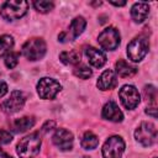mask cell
Returning <instances> with one entry per match:
<instances>
[{"label":"cell","mask_w":158,"mask_h":158,"mask_svg":"<svg viewBox=\"0 0 158 158\" xmlns=\"http://www.w3.org/2000/svg\"><path fill=\"white\" fill-rule=\"evenodd\" d=\"M41 142V135L38 132H33L23 137L17 143L16 152L21 158H33L40 153Z\"/></svg>","instance_id":"6da1fadb"},{"label":"cell","mask_w":158,"mask_h":158,"mask_svg":"<svg viewBox=\"0 0 158 158\" xmlns=\"http://www.w3.org/2000/svg\"><path fill=\"white\" fill-rule=\"evenodd\" d=\"M28 2L23 0H10L2 4L0 15L6 21H15L23 17L27 12Z\"/></svg>","instance_id":"7a4b0ae2"},{"label":"cell","mask_w":158,"mask_h":158,"mask_svg":"<svg viewBox=\"0 0 158 158\" xmlns=\"http://www.w3.org/2000/svg\"><path fill=\"white\" fill-rule=\"evenodd\" d=\"M148 38L144 36H138L127 44V56L132 62H141L148 53Z\"/></svg>","instance_id":"3957f363"},{"label":"cell","mask_w":158,"mask_h":158,"mask_svg":"<svg viewBox=\"0 0 158 158\" xmlns=\"http://www.w3.org/2000/svg\"><path fill=\"white\" fill-rule=\"evenodd\" d=\"M47 46L42 38H31L22 46V54L28 60H38L46 54Z\"/></svg>","instance_id":"277c9868"},{"label":"cell","mask_w":158,"mask_h":158,"mask_svg":"<svg viewBox=\"0 0 158 158\" xmlns=\"http://www.w3.org/2000/svg\"><path fill=\"white\" fill-rule=\"evenodd\" d=\"M135 138L138 143L144 147L152 146L157 139L156 126L151 122H142L135 131Z\"/></svg>","instance_id":"5b68a950"},{"label":"cell","mask_w":158,"mask_h":158,"mask_svg":"<svg viewBox=\"0 0 158 158\" xmlns=\"http://www.w3.org/2000/svg\"><path fill=\"white\" fill-rule=\"evenodd\" d=\"M125 151V142L120 136H111L102 146L104 158H121Z\"/></svg>","instance_id":"8992f818"},{"label":"cell","mask_w":158,"mask_h":158,"mask_svg":"<svg viewBox=\"0 0 158 158\" xmlns=\"http://www.w3.org/2000/svg\"><path fill=\"white\" fill-rule=\"evenodd\" d=\"M62 89V85L52 78H42L37 83V93L41 99H53Z\"/></svg>","instance_id":"52a82bcc"},{"label":"cell","mask_w":158,"mask_h":158,"mask_svg":"<svg viewBox=\"0 0 158 158\" xmlns=\"http://www.w3.org/2000/svg\"><path fill=\"white\" fill-rule=\"evenodd\" d=\"M25 101H26V98H25L23 93L20 90H14L10 94L9 99L4 100L0 104V109L5 114H15L23 107Z\"/></svg>","instance_id":"ba28073f"},{"label":"cell","mask_w":158,"mask_h":158,"mask_svg":"<svg viewBox=\"0 0 158 158\" xmlns=\"http://www.w3.org/2000/svg\"><path fill=\"white\" fill-rule=\"evenodd\" d=\"M118 96L122 105L128 110L136 109L141 101L139 93L133 85H123L118 91Z\"/></svg>","instance_id":"9c48e42d"},{"label":"cell","mask_w":158,"mask_h":158,"mask_svg":"<svg viewBox=\"0 0 158 158\" xmlns=\"http://www.w3.org/2000/svg\"><path fill=\"white\" fill-rule=\"evenodd\" d=\"M98 42L104 49L114 51L120 44V33L115 27H107L99 35Z\"/></svg>","instance_id":"30bf717a"},{"label":"cell","mask_w":158,"mask_h":158,"mask_svg":"<svg viewBox=\"0 0 158 158\" xmlns=\"http://www.w3.org/2000/svg\"><path fill=\"white\" fill-rule=\"evenodd\" d=\"M53 143L62 151H69L72 149L73 147V141H74V137H73V133L65 128H58L53 137Z\"/></svg>","instance_id":"8fae6325"},{"label":"cell","mask_w":158,"mask_h":158,"mask_svg":"<svg viewBox=\"0 0 158 158\" xmlns=\"http://www.w3.org/2000/svg\"><path fill=\"white\" fill-rule=\"evenodd\" d=\"M102 117L105 120L112 121V122H121L123 120V114L120 110L118 105L115 101H109L102 107Z\"/></svg>","instance_id":"7c38bea8"},{"label":"cell","mask_w":158,"mask_h":158,"mask_svg":"<svg viewBox=\"0 0 158 158\" xmlns=\"http://www.w3.org/2000/svg\"><path fill=\"white\" fill-rule=\"evenodd\" d=\"M117 85V75L114 70L107 69L105 70L98 79L96 86L100 90H111Z\"/></svg>","instance_id":"4fadbf2b"},{"label":"cell","mask_w":158,"mask_h":158,"mask_svg":"<svg viewBox=\"0 0 158 158\" xmlns=\"http://www.w3.org/2000/svg\"><path fill=\"white\" fill-rule=\"evenodd\" d=\"M85 56L88 58V62L95 68H101L106 63V54L95 47H86Z\"/></svg>","instance_id":"5bb4252c"},{"label":"cell","mask_w":158,"mask_h":158,"mask_svg":"<svg viewBox=\"0 0 158 158\" xmlns=\"http://www.w3.org/2000/svg\"><path fill=\"white\" fill-rule=\"evenodd\" d=\"M149 14V5L146 2H136L131 7V17L135 22H143Z\"/></svg>","instance_id":"9a60e30c"},{"label":"cell","mask_w":158,"mask_h":158,"mask_svg":"<svg viewBox=\"0 0 158 158\" xmlns=\"http://www.w3.org/2000/svg\"><path fill=\"white\" fill-rule=\"evenodd\" d=\"M85 26H86V21H85L84 17H81V16L75 17L70 22V26H69V36H68L67 40H74V38H77L79 35L83 33V31L85 30Z\"/></svg>","instance_id":"2e32d148"},{"label":"cell","mask_w":158,"mask_h":158,"mask_svg":"<svg viewBox=\"0 0 158 158\" xmlns=\"http://www.w3.org/2000/svg\"><path fill=\"white\" fill-rule=\"evenodd\" d=\"M116 68V74L122 77V78H127V77H132L137 73V68L131 65L128 62L123 60V59H118L115 64Z\"/></svg>","instance_id":"e0dca14e"},{"label":"cell","mask_w":158,"mask_h":158,"mask_svg":"<svg viewBox=\"0 0 158 158\" xmlns=\"http://www.w3.org/2000/svg\"><path fill=\"white\" fill-rule=\"evenodd\" d=\"M35 125V118L33 117H30V116H25V117H21V118H16L14 122H12V127L16 132H25L27 131L28 128L33 127Z\"/></svg>","instance_id":"ac0fdd59"},{"label":"cell","mask_w":158,"mask_h":158,"mask_svg":"<svg viewBox=\"0 0 158 158\" xmlns=\"http://www.w3.org/2000/svg\"><path fill=\"white\" fill-rule=\"evenodd\" d=\"M80 144L84 149H94L98 147L99 144V138L96 135H94L93 132L88 131L83 135L81 137V141H80Z\"/></svg>","instance_id":"d6986e66"},{"label":"cell","mask_w":158,"mask_h":158,"mask_svg":"<svg viewBox=\"0 0 158 158\" xmlns=\"http://www.w3.org/2000/svg\"><path fill=\"white\" fill-rule=\"evenodd\" d=\"M59 59H60V62L62 63H64V64H67V65H72V64H78L79 63V60H80V56H79V53L78 52H75V51H67V52H62L60 54H59Z\"/></svg>","instance_id":"ffe728a7"},{"label":"cell","mask_w":158,"mask_h":158,"mask_svg":"<svg viewBox=\"0 0 158 158\" xmlns=\"http://www.w3.org/2000/svg\"><path fill=\"white\" fill-rule=\"evenodd\" d=\"M14 47V40L9 35H1L0 36V58L7 53L11 52V48Z\"/></svg>","instance_id":"44dd1931"},{"label":"cell","mask_w":158,"mask_h":158,"mask_svg":"<svg viewBox=\"0 0 158 158\" xmlns=\"http://www.w3.org/2000/svg\"><path fill=\"white\" fill-rule=\"evenodd\" d=\"M74 75L80 78V79H89L93 75V72L88 65L78 63L75 65V68H74Z\"/></svg>","instance_id":"7402d4cb"},{"label":"cell","mask_w":158,"mask_h":158,"mask_svg":"<svg viewBox=\"0 0 158 158\" xmlns=\"http://www.w3.org/2000/svg\"><path fill=\"white\" fill-rule=\"evenodd\" d=\"M33 7L38 11V12H42V14H47L49 12L53 7H54V4L52 1H44V0H40V1H35L33 2Z\"/></svg>","instance_id":"603a6c76"},{"label":"cell","mask_w":158,"mask_h":158,"mask_svg":"<svg viewBox=\"0 0 158 158\" xmlns=\"http://www.w3.org/2000/svg\"><path fill=\"white\" fill-rule=\"evenodd\" d=\"M17 63H19V53L10 52V53L6 54V57H5V65L7 68L12 69V68H15L17 65Z\"/></svg>","instance_id":"cb8c5ba5"},{"label":"cell","mask_w":158,"mask_h":158,"mask_svg":"<svg viewBox=\"0 0 158 158\" xmlns=\"http://www.w3.org/2000/svg\"><path fill=\"white\" fill-rule=\"evenodd\" d=\"M144 94H146L147 99H149V101H151V102H153V104L156 102L157 90H156V88H154V86H152V85L146 86V88H144Z\"/></svg>","instance_id":"d4e9b609"},{"label":"cell","mask_w":158,"mask_h":158,"mask_svg":"<svg viewBox=\"0 0 158 158\" xmlns=\"http://www.w3.org/2000/svg\"><path fill=\"white\" fill-rule=\"evenodd\" d=\"M12 141V135L9 131H5L0 128V146L1 144H7Z\"/></svg>","instance_id":"484cf974"},{"label":"cell","mask_w":158,"mask_h":158,"mask_svg":"<svg viewBox=\"0 0 158 158\" xmlns=\"http://www.w3.org/2000/svg\"><path fill=\"white\" fill-rule=\"evenodd\" d=\"M7 93V84L2 80H0V98H2Z\"/></svg>","instance_id":"4316f807"},{"label":"cell","mask_w":158,"mask_h":158,"mask_svg":"<svg viewBox=\"0 0 158 158\" xmlns=\"http://www.w3.org/2000/svg\"><path fill=\"white\" fill-rule=\"evenodd\" d=\"M54 121H47L44 125H43V127H42V131L43 132H47V131H49V130H52V127H54Z\"/></svg>","instance_id":"83f0119b"},{"label":"cell","mask_w":158,"mask_h":158,"mask_svg":"<svg viewBox=\"0 0 158 158\" xmlns=\"http://www.w3.org/2000/svg\"><path fill=\"white\" fill-rule=\"evenodd\" d=\"M146 114L151 115L152 117H157V109H156V106H153V107H147Z\"/></svg>","instance_id":"f1b7e54d"},{"label":"cell","mask_w":158,"mask_h":158,"mask_svg":"<svg viewBox=\"0 0 158 158\" xmlns=\"http://www.w3.org/2000/svg\"><path fill=\"white\" fill-rule=\"evenodd\" d=\"M0 158H12L11 156H9L6 152H4L2 149H0Z\"/></svg>","instance_id":"f546056e"},{"label":"cell","mask_w":158,"mask_h":158,"mask_svg":"<svg viewBox=\"0 0 158 158\" xmlns=\"http://www.w3.org/2000/svg\"><path fill=\"white\" fill-rule=\"evenodd\" d=\"M111 4L115 5V6H123V5H126L125 1H121V2H114V1H111Z\"/></svg>","instance_id":"4dcf8cb0"},{"label":"cell","mask_w":158,"mask_h":158,"mask_svg":"<svg viewBox=\"0 0 158 158\" xmlns=\"http://www.w3.org/2000/svg\"><path fill=\"white\" fill-rule=\"evenodd\" d=\"M83 158H90V157H83Z\"/></svg>","instance_id":"1f68e13d"}]
</instances>
